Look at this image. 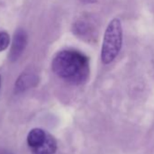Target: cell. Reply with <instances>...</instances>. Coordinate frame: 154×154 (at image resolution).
<instances>
[{
    "instance_id": "1",
    "label": "cell",
    "mask_w": 154,
    "mask_h": 154,
    "mask_svg": "<svg viewBox=\"0 0 154 154\" xmlns=\"http://www.w3.org/2000/svg\"><path fill=\"white\" fill-rule=\"evenodd\" d=\"M52 69L64 82L72 85H81L89 78L90 62L82 52L67 49L55 54L52 62Z\"/></svg>"
},
{
    "instance_id": "2",
    "label": "cell",
    "mask_w": 154,
    "mask_h": 154,
    "mask_svg": "<svg viewBox=\"0 0 154 154\" xmlns=\"http://www.w3.org/2000/svg\"><path fill=\"white\" fill-rule=\"evenodd\" d=\"M122 46V26L118 18H113L108 24L104 32L101 60L103 64H110L118 56Z\"/></svg>"
},
{
    "instance_id": "3",
    "label": "cell",
    "mask_w": 154,
    "mask_h": 154,
    "mask_svg": "<svg viewBox=\"0 0 154 154\" xmlns=\"http://www.w3.org/2000/svg\"><path fill=\"white\" fill-rule=\"evenodd\" d=\"M27 44V35L23 29H18L13 38V43L9 54V59L11 62L17 61L23 54Z\"/></svg>"
},
{
    "instance_id": "4",
    "label": "cell",
    "mask_w": 154,
    "mask_h": 154,
    "mask_svg": "<svg viewBox=\"0 0 154 154\" xmlns=\"http://www.w3.org/2000/svg\"><path fill=\"white\" fill-rule=\"evenodd\" d=\"M57 149V142L55 139L47 132L44 142L37 148L31 149L32 154H54Z\"/></svg>"
},
{
    "instance_id": "5",
    "label": "cell",
    "mask_w": 154,
    "mask_h": 154,
    "mask_svg": "<svg viewBox=\"0 0 154 154\" xmlns=\"http://www.w3.org/2000/svg\"><path fill=\"white\" fill-rule=\"evenodd\" d=\"M38 82V77L33 72H25L23 73L17 81L16 89L18 92L26 91L32 86H35Z\"/></svg>"
},
{
    "instance_id": "6",
    "label": "cell",
    "mask_w": 154,
    "mask_h": 154,
    "mask_svg": "<svg viewBox=\"0 0 154 154\" xmlns=\"http://www.w3.org/2000/svg\"><path fill=\"white\" fill-rule=\"evenodd\" d=\"M46 135H47V132L42 129L35 128V129L31 130L29 131V133L27 135V139H26L28 147L31 149L37 148L39 145H41L44 142V140L46 138Z\"/></svg>"
},
{
    "instance_id": "7",
    "label": "cell",
    "mask_w": 154,
    "mask_h": 154,
    "mask_svg": "<svg viewBox=\"0 0 154 154\" xmlns=\"http://www.w3.org/2000/svg\"><path fill=\"white\" fill-rule=\"evenodd\" d=\"M10 43V36L7 32H0V52L8 48Z\"/></svg>"
},
{
    "instance_id": "8",
    "label": "cell",
    "mask_w": 154,
    "mask_h": 154,
    "mask_svg": "<svg viewBox=\"0 0 154 154\" xmlns=\"http://www.w3.org/2000/svg\"><path fill=\"white\" fill-rule=\"evenodd\" d=\"M80 1H82L85 4H94L98 1V0H80Z\"/></svg>"
},
{
    "instance_id": "9",
    "label": "cell",
    "mask_w": 154,
    "mask_h": 154,
    "mask_svg": "<svg viewBox=\"0 0 154 154\" xmlns=\"http://www.w3.org/2000/svg\"><path fill=\"white\" fill-rule=\"evenodd\" d=\"M0 154H13L12 152H10L9 150L8 149H0Z\"/></svg>"
}]
</instances>
